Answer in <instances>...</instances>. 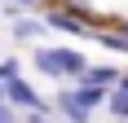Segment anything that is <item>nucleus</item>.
Returning <instances> with one entry per match:
<instances>
[{
	"label": "nucleus",
	"mask_w": 128,
	"mask_h": 123,
	"mask_svg": "<svg viewBox=\"0 0 128 123\" xmlns=\"http://www.w3.org/2000/svg\"><path fill=\"white\" fill-rule=\"evenodd\" d=\"M0 97H4V101H13L18 110H40V114L49 110V101L40 97V92H36L31 84H26L22 75H18V79H4V92H0Z\"/></svg>",
	"instance_id": "f03ea898"
},
{
	"label": "nucleus",
	"mask_w": 128,
	"mask_h": 123,
	"mask_svg": "<svg viewBox=\"0 0 128 123\" xmlns=\"http://www.w3.org/2000/svg\"><path fill=\"white\" fill-rule=\"evenodd\" d=\"M18 4H26V9H36V4H40V0H18Z\"/></svg>",
	"instance_id": "9d476101"
},
{
	"label": "nucleus",
	"mask_w": 128,
	"mask_h": 123,
	"mask_svg": "<svg viewBox=\"0 0 128 123\" xmlns=\"http://www.w3.org/2000/svg\"><path fill=\"white\" fill-rule=\"evenodd\" d=\"M110 114H115V119H128V88L124 84L110 88Z\"/></svg>",
	"instance_id": "423d86ee"
},
{
	"label": "nucleus",
	"mask_w": 128,
	"mask_h": 123,
	"mask_svg": "<svg viewBox=\"0 0 128 123\" xmlns=\"http://www.w3.org/2000/svg\"><path fill=\"white\" fill-rule=\"evenodd\" d=\"M119 84H124V88H128V75H124V79H119Z\"/></svg>",
	"instance_id": "f8f14e48"
},
{
	"label": "nucleus",
	"mask_w": 128,
	"mask_h": 123,
	"mask_svg": "<svg viewBox=\"0 0 128 123\" xmlns=\"http://www.w3.org/2000/svg\"><path fill=\"white\" fill-rule=\"evenodd\" d=\"M66 123H75V119H66Z\"/></svg>",
	"instance_id": "ddd939ff"
},
{
	"label": "nucleus",
	"mask_w": 128,
	"mask_h": 123,
	"mask_svg": "<svg viewBox=\"0 0 128 123\" xmlns=\"http://www.w3.org/2000/svg\"><path fill=\"white\" fill-rule=\"evenodd\" d=\"M80 79H88V84H102V88H115L119 79H124V75H119L115 66H97V70H84Z\"/></svg>",
	"instance_id": "39448f33"
},
{
	"label": "nucleus",
	"mask_w": 128,
	"mask_h": 123,
	"mask_svg": "<svg viewBox=\"0 0 128 123\" xmlns=\"http://www.w3.org/2000/svg\"><path fill=\"white\" fill-rule=\"evenodd\" d=\"M119 31H124V35H128V18H124V22H119Z\"/></svg>",
	"instance_id": "9b49d317"
},
{
	"label": "nucleus",
	"mask_w": 128,
	"mask_h": 123,
	"mask_svg": "<svg viewBox=\"0 0 128 123\" xmlns=\"http://www.w3.org/2000/svg\"><path fill=\"white\" fill-rule=\"evenodd\" d=\"M26 123H49V119H44L40 110H31V119H26Z\"/></svg>",
	"instance_id": "1a4fd4ad"
},
{
	"label": "nucleus",
	"mask_w": 128,
	"mask_h": 123,
	"mask_svg": "<svg viewBox=\"0 0 128 123\" xmlns=\"http://www.w3.org/2000/svg\"><path fill=\"white\" fill-rule=\"evenodd\" d=\"M49 31V18H13V26H9V35L18 40V44H31V40H40Z\"/></svg>",
	"instance_id": "20e7f679"
},
{
	"label": "nucleus",
	"mask_w": 128,
	"mask_h": 123,
	"mask_svg": "<svg viewBox=\"0 0 128 123\" xmlns=\"http://www.w3.org/2000/svg\"><path fill=\"white\" fill-rule=\"evenodd\" d=\"M36 70L49 75V79H80V75L88 70V62H84V53L75 49H36Z\"/></svg>",
	"instance_id": "f257e3e1"
},
{
	"label": "nucleus",
	"mask_w": 128,
	"mask_h": 123,
	"mask_svg": "<svg viewBox=\"0 0 128 123\" xmlns=\"http://www.w3.org/2000/svg\"><path fill=\"white\" fill-rule=\"evenodd\" d=\"M18 75H22V62H18V57H4V62H0V79H18Z\"/></svg>",
	"instance_id": "0eeeda50"
},
{
	"label": "nucleus",
	"mask_w": 128,
	"mask_h": 123,
	"mask_svg": "<svg viewBox=\"0 0 128 123\" xmlns=\"http://www.w3.org/2000/svg\"><path fill=\"white\" fill-rule=\"evenodd\" d=\"M44 18H49V26H58V31H71V35H88V22H84V18H80L71 4H66V9H49Z\"/></svg>",
	"instance_id": "7ed1b4c3"
},
{
	"label": "nucleus",
	"mask_w": 128,
	"mask_h": 123,
	"mask_svg": "<svg viewBox=\"0 0 128 123\" xmlns=\"http://www.w3.org/2000/svg\"><path fill=\"white\" fill-rule=\"evenodd\" d=\"M0 123H18V106L0 97Z\"/></svg>",
	"instance_id": "6e6552de"
}]
</instances>
